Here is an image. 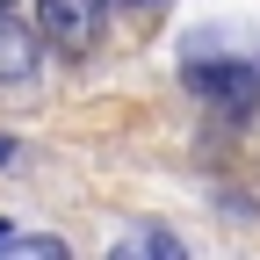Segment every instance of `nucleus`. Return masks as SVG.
I'll return each mask as SVG.
<instances>
[{
  "instance_id": "obj_8",
  "label": "nucleus",
  "mask_w": 260,
  "mask_h": 260,
  "mask_svg": "<svg viewBox=\"0 0 260 260\" xmlns=\"http://www.w3.org/2000/svg\"><path fill=\"white\" fill-rule=\"evenodd\" d=\"M0 246H8V224H0Z\"/></svg>"
},
{
  "instance_id": "obj_3",
  "label": "nucleus",
  "mask_w": 260,
  "mask_h": 260,
  "mask_svg": "<svg viewBox=\"0 0 260 260\" xmlns=\"http://www.w3.org/2000/svg\"><path fill=\"white\" fill-rule=\"evenodd\" d=\"M29 73H37V37L22 22H8V8H0V80H29Z\"/></svg>"
},
{
  "instance_id": "obj_2",
  "label": "nucleus",
  "mask_w": 260,
  "mask_h": 260,
  "mask_svg": "<svg viewBox=\"0 0 260 260\" xmlns=\"http://www.w3.org/2000/svg\"><path fill=\"white\" fill-rule=\"evenodd\" d=\"M116 0H37V37L65 58H87L102 44V22H109Z\"/></svg>"
},
{
  "instance_id": "obj_1",
  "label": "nucleus",
  "mask_w": 260,
  "mask_h": 260,
  "mask_svg": "<svg viewBox=\"0 0 260 260\" xmlns=\"http://www.w3.org/2000/svg\"><path fill=\"white\" fill-rule=\"evenodd\" d=\"M181 80H188L195 102L217 109L224 123H246V116L260 109V65H253V58H232V51L195 44V51L181 58Z\"/></svg>"
},
{
  "instance_id": "obj_7",
  "label": "nucleus",
  "mask_w": 260,
  "mask_h": 260,
  "mask_svg": "<svg viewBox=\"0 0 260 260\" xmlns=\"http://www.w3.org/2000/svg\"><path fill=\"white\" fill-rule=\"evenodd\" d=\"M0 167H15V138H0Z\"/></svg>"
},
{
  "instance_id": "obj_9",
  "label": "nucleus",
  "mask_w": 260,
  "mask_h": 260,
  "mask_svg": "<svg viewBox=\"0 0 260 260\" xmlns=\"http://www.w3.org/2000/svg\"><path fill=\"white\" fill-rule=\"evenodd\" d=\"M0 8H15V0H0Z\"/></svg>"
},
{
  "instance_id": "obj_4",
  "label": "nucleus",
  "mask_w": 260,
  "mask_h": 260,
  "mask_svg": "<svg viewBox=\"0 0 260 260\" xmlns=\"http://www.w3.org/2000/svg\"><path fill=\"white\" fill-rule=\"evenodd\" d=\"M130 253H152V260H181L188 246H181L174 232H123V239H116V260H130Z\"/></svg>"
},
{
  "instance_id": "obj_6",
  "label": "nucleus",
  "mask_w": 260,
  "mask_h": 260,
  "mask_svg": "<svg viewBox=\"0 0 260 260\" xmlns=\"http://www.w3.org/2000/svg\"><path fill=\"white\" fill-rule=\"evenodd\" d=\"M159 8H167V0H116V15H130V22H152Z\"/></svg>"
},
{
  "instance_id": "obj_5",
  "label": "nucleus",
  "mask_w": 260,
  "mask_h": 260,
  "mask_svg": "<svg viewBox=\"0 0 260 260\" xmlns=\"http://www.w3.org/2000/svg\"><path fill=\"white\" fill-rule=\"evenodd\" d=\"M0 253H37V260H65V239H22V232H8V246H0Z\"/></svg>"
}]
</instances>
